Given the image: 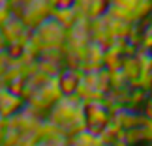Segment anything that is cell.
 Masks as SVG:
<instances>
[{
	"instance_id": "6da1fadb",
	"label": "cell",
	"mask_w": 152,
	"mask_h": 146,
	"mask_svg": "<svg viewBox=\"0 0 152 146\" xmlns=\"http://www.w3.org/2000/svg\"><path fill=\"white\" fill-rule=\"evenodd\" d=\"M72 101H60L55 107V110H53V118L56 120V124L58 126H66L68 122L69 124H75V120H83V109H81V105H79V101H73V97H69Z\"/></svg>"
},
{
	"instance_id": "7a4b0ae2",
	"label": "cell",
	"mask_w": 152,
	"mask_h": 146,
	"mask_svg": "<svg viewBox=\"0 0 152 146\" xmlns=\"http://www.w3.org/2000/svg\"><path fill=\"white\" fill-rule=\"evenodd\" d=\"M4 47H6V38H4V34L0 32V52L4 51Z\"/></svg>"
}]
</instances>
